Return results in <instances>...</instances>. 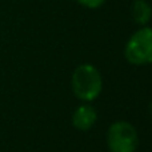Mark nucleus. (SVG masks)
Masks as SVG:
<instances>
[{
  "label": "nucleus",
  "instance_id": "5",
  "mask_svg": "<svg viewBox=\"0 0 152 152\" xmlns=\"http://www.w3.org/2000/svg\"><path fill=\"white\" fill-rule=\"evenodd\" d=\"M152 16V8L145 0H136L132 5V18L140 26H145Z\"/></svg>",
  "mask_w": 152,
  "mask_h": 152
},
{
  "label": "nucleus",
  "instance_id": "6",
  "mask_svg": "<svg viewBox=\"0 0 152 152\" xmlns=\"http://www.w3.org/2000/svg\"><path fill=\"white\" fill-rule=\"evenodd\" d=\"M76 1H77L79 4H81L83 7H87V8L94 10V8L100 7V5H102L105 0H76Z\"/></svg>",
  "mask_w": 152,
  "mask_h": 152
},
{
  "label": "nucleus",
  "instance_id": "7",
  "mask_svg": "<svg viewBox=\"0 0 152 152\" xmlns=\"http://www.w3.org/2000/svg\"><path fill=\"white\" fill-rule=\"evenodd\" d=\"M150 115H151V119H152V102H151V104H150Z\"/></svg>",
  "mask_w": 152,
  "mask_h": 152
},
{
  "label": "nucleus",
  "instance_id": "2",
  "mask_svg": "<svg viewBox=\"0 0 152 152\" xmlns=\"http://www.w3.org/2000/svg\"><path fill=\"white\" fill-rule=\"evenodd\" d=\"M124 55L134 66L152 63V28L143 27L135 32L127 42Z\"/></svg>",
  "mask_w": 152,
  "mask_h": 152
},
{
  "label": "nucleus",
  "instance_id": "4",
  "mask_svg": "<svg viewBox=\"0 0 152 152\" xmlns=\"http://www.w3.org/2000/svg\"><path fill=\"white\" fill-rule=\"evenodd\" d=\"M96 119V110L89 104H83L76 108V111L72 115V124L79 131H88L95 126Z\"/></svg>",
  "mask_w": 152,
  "mask_h": 152
},
{
  "label": "nucleus",
  "instance_id": "1",
  "mask_svg": "<svg viewBox=\"0 0 152 152\" xmlns=\"http://www.w3.org/2000/svg\"><path fill=\"white\" fill-rule=\"evenodd\" d=\"M72 89L76 97L84 102H92L100 95L103 88V79L97 68L91 64H81L76 67L72 74Z\"/></svg>",
  "mask_w": 152,
  "mask_h": 152
},
{
  "label": "nucleus",
  "instance_id": "3",
  "mask_svg": "<svg viewBox=\"0 0 152 152\" xmlns=\"http://www.w3.org/2000/svg\"><path fill=\"white\" fill-rule=\"evenodd\" d=\"M139 144L136 128L128 121L111 124L107 132V145L111 152H135Z\"/></svg>",
  "mask_w": 152,
  "mask_h": 152
}]
</instances>
